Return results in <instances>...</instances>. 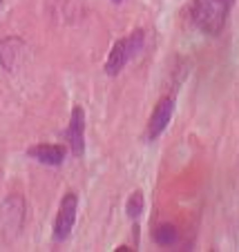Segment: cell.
Returning <instances> with one entry per match:
<instances>
[{"label": "cell", "instance_id": "8", "mask_svg": "<svg viewBox=\"0 0 239 252\" xmlns=\"http://www.w3.org/2000/svg\"><path fill=\"white\" fill-rule=\"evenodd\" d=\"M2 217H5V225L11 230H20L25 221V201L20 196H9L2 205Z\"/></svg>", "mask_w": 239, "mask_h": 252}, {"label": "cell", "instance_id": "3", "mask_svg": "<svg viewBox=\"0 0 239 252\" xmlns=\"http://www.w3.org/2000/svg\"><path fill=\"white\" fill-rule=\"evenodd\" d=\"M76 210H78V196L74 192H67L61 201L56 223H54V239L56 241H65L72 234V228L76 223Z\"/></svg>", "mask_w": 239, "mask_h": 252}, {"label": "cell", "instance_id": "10", "mask_svg": "<svg viewBox=\"0 0 239 252\" xmlns=\"http://www.w3.org/2000/svg\"><path fill=\"white\" fill-rule=\"evenodd\" d=\"M125 210H128V217H132V219H137L141 212H143V192H134V194H130L128 199V205H125Z\"/></svg>", "mask_w": 239, "mask_h": 252}, {"label": "cell", "instance_id": "2", "mask_svg": "<svg viewBox=\"0 0 239 252\" xmlns=\"http://www.w3.org/2000/svg\"><path fill=\"white\" fill-rule=\"evenodd\" d=\"M143 45H145V32L143 29H137L128 36V38H121L114 43L112 47L110 56H107L105 63V74L107 76H116L134 56H139L143 52Z\"/></svg>", "mask_w": 239, "mask_h": 252}, {"label": "cell", "instance_id": "12", "mask_svg": "<svg viewBox=\"0 0 239 252\" xmlns=\"http://www.w3.org/2000/svg\"><path fill=\"white\" fill-rule=\"evenodd\" d=\"M0 5H2V0H0Z\"/></svg>", "mask_w": 239, "mask_h": 252}, {"label": "cell", "instance_id": "5", "mask_svg": "<svg viewBox=\"0 0 239 252\" xmlns=\"http://www.w3.org/2000/svg\"><path fill=\"white\" fill-rule=\"evenodd\" d=\"M67 141H69L72 154L76 158L85 154V112L78 105L72 110V119H69V127H67Z\"/></svg>", "mask_w": 239, "mask_h": 252}, {"label": "cell", "instance_id": "7", "mask_svg": "<svg viewBox=\"0 0 239 252\" xmlns=\"http://www.w3.org/2000/svg\"><path fill=\"white\" fill-rule=\"evenodd\" d=\"M27 154L32 158H36L38 163L45 165H61L65 161V148L63 145H52V143H40L27 150Z\"/></svg>", "mask_w": 239, "mask_h": 252}, {"label": "cell", "instance_id": "6", "mask_svg": "<svg viewBox=\"0 0 239 252\" xmlns=\"http://www.w3.org/2000/svg\"><path fill=\"white\" fill-rule=\"evenodd\" d=\"M25 52H27V45L16 36L0 40V65L7 71H16L20 67V63L25 61Z\"/></svg>", "mask_w": 239, "mask_h": 252}, {"label": "cell", "instance_id": "9", "mask_svg": "<svg viewBox=\"0 0 239 252\" xmlns=\"http://www.w3.org/2000/svg\"><path fill=\"white\" fill-rule=\"evenodd\" d=\"M154 241H157L159 246H172V243L177 241V228L170 223L159 225V228L154 230Z\"/></svg>", "mask_w": 239, "mask_h": 252}, {"label": "cell", "instance_id": "4", "mask_svg": "<svg viewBox=\"0 0 239 252\" xmlns=\"http://www.w3.org/2000/svg\"><path fill=\"white\" fill-rule=\"evenodd\" d=\"M174 112V98L172 96H166L157 103V107L152 110V116L148 119V127H145V141H154L166 132L168 123L172 119Z\"/></svg>", "mask_w": 239, "mask_h": 252}, {"label": "cell", "instance_id": "11", "mask_svg": "<svg viewBox=\"0 0 239 252\" xmlns=\"http://www.w3.org/2000/svg\"><path fill=\"white\" fill-rule=\"evenodd\" d=\"M114 2H121V0H114Z\"/></svg>", "mask_w": 239, "mask_h": 252}, {"label": "cell", "instance_id": "1", "mask_svg": "<svg viewBox=\"0 0 239 252\" xmlns=\"http://www.w3.org/2000/svg\"><path fill=\"white\" fill-rule=\"evenodd\" d=\"M235 0H192L190 20L199 32L208 36H217L226 27Z\"/></svg>", "mask_w": 239, "mask_h": 252}]
</instances>
